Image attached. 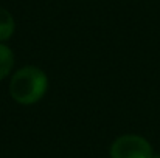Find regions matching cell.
I'll use <instances>...</instances> for the list:
<instances>
[{
	"label": "cell",
	"mask_w": 160,
	"mask_h": 158,
	"mask_svg": "<svg viewBox=\"0 0 160 158\" xmlns=\"http://www.w3.org/2000/svg\"><path fill=\"white\" fill-rule=\"evenodd\" d=\"M48 90L47 74L33 65L23 67L14 73L9 82V93L19 104L31 105L39 103Z\"/></svg>",
	"instance_id": "obj_1"
},
{
	"label": "cell",
	"mask_w": 160,
	"mask_h": 158,
	"mask_svg": "<svg viewBox=\"0 0 160 158\" xmlns=\"http://www.w3.org/2000/svg\"><path fill=\"white\" fill-rule=\"evenodd\" d=\"M110 158H154L148 140L140 135H123L110 146Z\"/></svg>",
	"instance_id": "obj_2"
},
{
	"label": "cell",
	"mask_w": 160,
	"mask_h": 158,
	"mask_svg": "<svg viewBox=\"0 0 160 158\" xmlns=\"http://www.w3.org/2000/svg\"><path fill=\"white\" fill-rule=\"evenodd\" d=\"M16 30V22L14 17L11 16L9 11L0 8V42L11 39Z\"/></svg>",
	"instance_id": "obj_3"
},
{
	"label": "cell",
	"mask_w": 160,
	"mask_h": 158,
	"mask_svg": "<svg viewBox=\"0 0 160 158\" xmlns=\"http://www.w3.org/2000/svg\"><path fill=\"white\" fill-rule=\"evenodd\" d=\"M14 67V53L9 47L0 44V81H3Z\"/></svg>",
	"instance_id": "obj_4"
}]
</instances>
